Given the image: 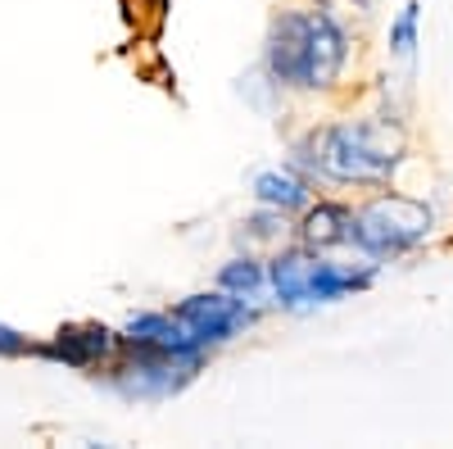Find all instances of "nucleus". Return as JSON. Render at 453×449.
<instances>
[{
	"label": "nucleus",
	"mask_w": 453,
	"mask_h": 449,
	"mask_svg": "<svg viewBox=\"0 0 453 449\" xmlns=\"http://www.w3.org/2000/svg\"><path fill=\"white\" fill-rule=\"evenodd\" d=\"M173 314L186 322V331L196 336V345L200 350H222V345H232L236 336H245L258 318H263V305H254V299H241L232 290H196V295H186L173 305Z\"/></svg>",
	"instance_id": "5"
},
{
	"label": "nucleus",
	"mask_w": 453,
	"mask_h": 449,
	"mask_svg": "<svg viewBox=\"0 0 453 449\" xmlns=\"http://www.w3.org/2000/svg\"><path fill=\"white\" fill-rule=\"evenodd\" d=\"M418 27H422V0H403V10L390 23V55L395 59L418 55Z\"/></svg>",
	"instance_id": "14"
},
{
	"label": "nucleus",
	"mask_w": 453,
	"mask_h": 449,
	"mask_svg": "<svg viewBox=\"0 0 453 449\" xmlns=\"http://www.w3.org/2000/svg\"><path fill=\"white\" fill-rule=\"evenodd\" d=\"M376 282V264H335L331 254L309 245H277L268 254V286L273 305L286 314H313L340 299H354Z\"/></svg>",
	"instance_id": "2"
},
{
	"label": "nucleus",
	"mask_w": 453,
	"mask_h": 449,
	"mask_svg": "<svg viewBox=\"0 0 453 449\" xmlns=\"http://www.w3.org/2000/svg\"><path fill=\"white\" fill-rule=\"evenodd\" d=\"M295 228H290V218L281 213V209H268V205H258L250 218H241V245L250 250V245H286V236H290Z\"/></svg>",
	"instance_id": "13"
},
{
	"label": "nucleus",
	"mask_w": 453,
	"mask_h": 449,
	"mask_svg": "<svg viewBox=\"0 0 453 449\" xmlns=\"http://www.w3.org/2000/svg\"><path fill=\"white\" fill-rule=\"evenodd\" d=\"M119 331H123L127 345H145V350H200L196 336L186 331V322H181L173 309H141V314H132ZM204 354H209V350H204Z\"/></svg>",
	"instance_id": "11"
},
{
	"label": "nucleus",
	"mask_w": 453,
	"mask_h": 449,
	"mask_svg": "<svg viewBox=\"0 0 453 449\" xmlns=\"http://www.w3.org/2000/svg\"><path fill=\"white\" fill-rule=\"evenodd\" d=\"M119 350H123V331H119V327L96 322V318H82V322H64L55 336L36 341V354H32V359L55 363V368H68V372H87V377H100Z\"/></svg>",
	"instance_id": "6"
},
{
	"label": "nucleus",
	"mask_w": 453,
	"mask_h": 449,
	"mask_svg": "<svg viewBox=\"0 0 453 449\" xmlns=\"http://www.w3.org/2000/svg\"><path fill=\"white\" fill-rule=\"evenodd\" d=\"M204 363H209L204 350H145L123 341L113 363L100 372V386L132 404H159L181 395L204 372Z\"/></svg>",
	"instance_id": "3"
},
{
	"label": "nucleus",
	"mask_w": 453,
	"mask_h": 449,
	"mask_svg": "<svg viewBox=\"0 0 453 449\" xmlns=\"http://www.w3.org/2000/svg\"><path fill=\"white\" fill-rule=\"evenodd\" d=\"M263 78L281 91H309V10H281L263 36Z\"/></svg>",
	"instance_id": "7"
},
{
	"label": "nucleus",
	"mask_w": 453,
	"mask_h": 449,
	"mask_svg": "<svg viewBox=\"0 0 453 449\" xmlns=\"http://www.w3.org/2000/svg\"><path fill=\"white\" fill-rule=\"evenodd\" d=\"M250 191H254V205H268V209H281L286 218H299L313 200V177L304 168H295L290 159L277 164V168H258L254 182H250Z\"/></svg>",
	"instance_id": "9"
},
{
	"label": "nucleus",
	"mask_w": 453,
	"mask_h": 449,
	"mask_svg": "<svg viewBox=\"0 0 453 449\" xmlns=\"http://www.w3.org/2000/svg\"><path fill=\"white\" fill-rule=\"evenodd\" d=\"M295 241L318 250V254L354 245V209L340 200H313L295 222Z\"/></svg>",
	"instance_id": "10"
},
{
	"label": "nucleus",
	"mask_w": 453,
	"mask_h": 449,
	"mask_svg": "<svg viewBox=\"0 0 453 449\" xmlns=\"http://www.w3.org/2000/svg\"><path fill=\"white\" fill-rule=\"evenodd\" d=\"M431 232H435V209L412 196L381 191L354 209V250L363 259H376V264L422 250Z\"/></svg>",
	"instance_id": "4"
},
{
	"label": "nucleus",
	"mask_w": 453,
	"mask_h": 449,
	"mask_svg": "<svg viewBox=\"0 0 453 449\" xmlns=\"http://www.w3.org/2000/svg\"><path fill=\"white\" fill-rule=\"evenodd\" d=\"M36 354V341L27 331L10 327V322H0V359H32Z\"/></svg>",
	"instance_id": "15"
},
{
	"label": "nucleus",
	"mask_w": 453,
	"mask_h": 449,
	"mask_svg": "<svg viewBox=\"0 0 453 449\" xmlns=\"http://www.w3.org/2000/svg\"><path fill=\"white\" fill-rule=\"evenodd\" d=\"M218 286L232 290L241 299H254V305H263V299H273V286H268V259H258L254 250L245 254H232L226 264L218 268Z\"/></svg>",
	"instance_id": "12"
},
{
	"label": "nucleus",
	"mask_w": 453,
	"mask_h": 449,
	"mask_svg": "<svg viewBox=\"0 0 453 449\" xmlns=\"http://www.w3.org/2000/svg\"><path fill=\"white\" fill-rule=\"evenodd\" d=\"M349 68V32L331 10H309V91H331Z\"/></svg>",
	"instance_id": "8"
},
{
	"label": "nucleus",
	"mask_w": 453,
	"mask_h": 449,
	"mask_svg": "<svg viewBox=\"0 0 453 449\" xmlns=\"http://www.w3.org/2000/svg\"><path fill=\"white\" fill-rule=\"evenodd\" d=\"M403 128L386 114L358 123H326L295 136L290 164L326 186H390L403 164Z\"/></svg>",
	"instance_id": "1"
}]
</instances>
